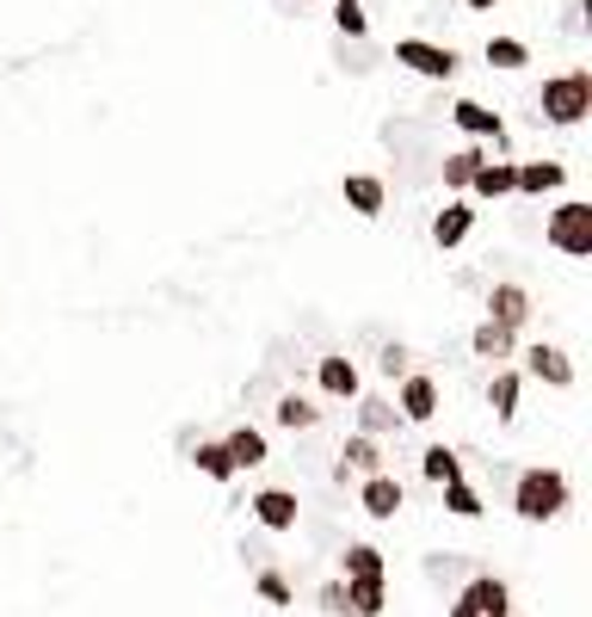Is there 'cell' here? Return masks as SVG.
<instances>
[{"label": "cell", "mask_w": 592, "mask_h": 617, "mask_svg": "<svg viewBox=\"0 0 592 617\" xmlns=\"http://www.w3.org/2000/svg\"><path fill=\"white\" fill-rule=\"evenodd\" d=\"M444 407V389L432 370H407V377H395V414H402V426H432Z\"/></svg>", "instance_id": "obj_4"}, {"label": "cell", "mask_w": 592, "mask_h": 617, "mask_svg": "<svg viewBox=\"0 0 592 617\" xmlns=\"http://www.w3.org/2000/svg\"><path fill=\"white\" fill-rule=\"evenodd\" d=\"M481 56H488V68L513 75V68H525V62H531V43H525V38H488V50H481Z\"/></svg>", "instance_id": "obj_29"}, {"label": "cell", "mask_w": 592, "mask_h": 617, "mask_svg": "<svg viewBox=\"0 0 592 617\" xmlns=\"http://www.w3.org/2000/svg\"><path fill=\"white\" fill-rule=\"evenodd\" d=\"M395 62L414 68L420 80H451L457 75V50H451V43H426V38H402L395 43Z\"/></svg>", "instance_id": "obj_9"}, {"label": "cell", "mask_w": 592, "mask_h": 617, "mask_svg": "<svg viewBox=\"0 0 592 617\" xmlns=\"http://www.w3.org/2000/svg\"><path fill=\"white\" fill-rule=\"evenodd\" d=\"M568 506H574V482L555 469V463H531V469H518V482H513V513H518L525 525H555Z\"/></svg>", "instance_id": "obj_1"}, {"label": "cell", "mask_w": 592, "mask_h": 617, "mask_svg": "<svg viewBox=\"0 0 592 617\" xmlns=\"http://www.w3.org/2000/svg\"><path fill=\"white\" fill-rule=\"evenodd\" d=\"M481 161H488L481 149H451V154H444V161H439L444 192H451V198H463V192H469V179H476V167H481Z\"/></svg>", "instance_id": "obj_25"}, {"label": "cell", "mask_w": 592, "mask_h": 617, "mask_svg": "<svg viewBox=\"0 0 592 617\" xmlns=\"http://www.w3.org/2000/svg\"><path fill=\"white\" fill-rule=\"evenodd\" d=\"M439 494H444V513H451V519H481V488L469 482V476H457V482H444Z\"/></svg>", "instance_id": "obj_28"}, {"label": "cell", "mask_w": 592, "mask_h": 617, "mask_svg": "<svg viewBox=\"0 0 592 617\" xmlns=\"http://www.w3.org/2000/svg\"><path fill=\"white\" fill-rule=\"evenodd\" d=\"M543 241L562 260H592V204L587 198H555L543 216Z\"/></svg>", "instance_id": "obj_3"}, {"label": "cell", "mask_w": 592, "mask_h": 617, "mask_svg": "<svg viewBox=\"0 0 592 617\" xmlns=\"http://www.w3.org/2000/svg\"><path fill=\"white\" fill-rule=\"evenodd\" d=\"M513 174H518V161H481L463 198L469 204H500V198H513Z\"/></svg>", "instance_id": "obj_20"}, {"label": "cell", "mask_w": 592, "mask_h": 617, "mask_svg": "<svg viewBox=\"0 0 592 617\" xmlns=\"http://www.w3.org/2000/svg\"><path fill=\"white\" fill-rule=\"evenodd\" d=\"M531 308H537V297H531V285H518V278H494L488 297H481V315L500 322V328H513V333H525Z\"/></svg>", "instance_id": "obj_7"}, {"label": "cell", "mask_w": 592, "mask_h": 617, "mask_svg": "<svg viewBox=\"0 0 592 617\" xmlns=\"http://www.w3.org/2000/svg\"><path fill=\"white\" fill-rule=\"evenodd\" d=\"M340 198H345V211L364 216V223H377V216L389 211V186H382L377 174H345L340 179Z\"/></svg>", "instance_id": "obj_17"}, {"label": "cell", "mask_w": 592, "mask_h": 617, "mask_svg": "<svg viewBox=\"0 0 592 617\" xmlns=\"http://www.w3.org/2000/svg\"><path fill=\"white\" fill-rule=\"evenodd\" d=\"M315 389H322V402H358L364 395V370L352 352H322L315 358Z\"/></svg>", "instance_id": "obj_8"}, {"label": "cell", "mask_w": 592, "mask_h": 617, "mask_svg": "<svg viewBox=\"0 0 592 617\" xmlns=\"http://www.w3.org/2000/svg\"><path fill=\"white\" fill-rule=\"evenodd\" d=\"M377 370L389 377V383H395V377H407V370H414V352H407L402 340H389V347L377 352Z\"/></svg>", "instance_id": "obj_31"}, {"label": "cell", "mask_w": 592, "mask_h": 617, "mask_svg": "<svg viewBox=\"0 0 592 617\" xmlns=\"http://www.w3.org/2000/svg\"><path fill=\"white\" fill-rule=\"evenodd\" d=\"M345 587V617H382L389 605V580H340Z\"/></svg>", "instance_id": "obj_23"}, {"label": "cell", "mask_w": 592, "mask_h": 617, "mask_svg": "<svg viewBox=\"0 0 592 617\" xmlns=\"http://www.w3.org/2000/svg\"><path fill=\"white\" fill-rule=\"evenodd\" d=\"M223 451H229L235 476H248V469H260V463L272 457V439H266V426L241 420V426H229V432H223Z\"/></svg>", "instance_id": "obj_15"}, {"label": "cell", "mask_w": 592, "mask_h": 617, "mask_svg": "<svg viewBox=\"0 0 592 617\" xmlns=\"http://www.w3.org/2000/svg\"><path fill=\"white\" fill-rule=\"evenodd\" d=\"M451 124H457L463 136H476V142H506V124H500V112H488L481 99H457V105H451Z\"/></svg>", "instance_id": "obj_21"}, {"label": "cell", "mask_w": 592, "mask_h": 617, "mask_svg": "<svg viewBox=\"0 0 592 617\" xmlns=\"http://www.w3.org/2000/svg\"><path fill=\"white\" fill-rule=\"evenodd\" d=\"M253 593L266 599V605H290V580L278 575V568H260V580H253Z\"/></svg>", "instance_id": "obj_32"}, {"label": "cell", "mask_w": 592, "mask_h": 617, "mask_svg": "<svg viewBox=\"0 0 592 617\" xmlns=\"http://www.w3.org/2000/svg\"><path fill=\"white\" fill-rule=\"evenodd\" d=\"M322 612L345 617V587H340V580H327V587H322Z\"/></svg>", "instance_id": "obj_33"}, {"label": "cell", "mask_w": 592, "mask_h": 617, "mask_svg": "<svg viewBox=\"0 0 592 617\" xmlns=\"http://www.w3.org/2000/svg\"><path fill=\"white\" fill-rule=\"evenodd\" d=\"M420 476H426L432 488L457 482V476H463V457L451 451V444H426V451H420Z\"/></svg>", "instance_id": "obj_27"}, {"label": "cell", "mask_w": 592, "mask_h": 617, "mask_svg": "<svg viewBox=\"0 0 592 617\" xmlns=\"http://www.w3.org/2000/svg\"><path fill=\"white\" fill-rule=\"evenodd\" d=\"M358 506H364V519H377L389 525L395 513L407 506V488L389 476V469H377V476H358Z\"/></svg>", "instance_id": "obj_11"}, {"label": "cell", "mask_w": 592, "mask_h": 617, "mask_svg": "<svg viewBox=\"0 0 592 617\" xmlns=\"http://www.w3.org/2000/svg\"><path fill=\"white\" fill-rule=\"evenodd\" d=\"M248 513L266 525V531L285 538V531H297V519H303V501H297V488H260L248 501Z\"/></svg>", "instance_id": "obj_12"}, {"label": "cell", "mask_w": 592, "mask_h": 617, "mask_svg": "<svg viewBox=\"0 0 592 617\" xmlns=\"http://www.w3.org/2000/svg\"><path fill=\"white\" fill-rule=\"evenodd\" d=\"M340 580H389V556L377 543H345L340 550Z\"/></svg>", "instance_id": "obj_22"}, {"label": "cell", "mask_w": 592, "mask_h": 617, "mask_svg": "<svg viewBox=\"0 0 592 617\" xmlns=\"http://www.w3.org/2000/svg\"><path fill=\"white\" fill-rule=\"evenodd\" d=\"M377 469H389V451H382V439H370V432H352V439L340 444L333 476H340V482H352V476H377Z\"/></svg>", "instance_id": "obj_14"}, {"label": "cell", "mask_w": 592, "mask_h": 617, "mask_svg": "<svg viewBox=\"0 0 592 617\" xmlns=\"http://www.w3.org/2000/svg\"><path fill=\"white\" fill-rule=\"evenodd\" d=\"M518 358H525V377H537V383L543 389H574V377H580V370H574V352L562 347V340H531V347H518Z\"/></svg>", "instance_id": "obj_6"}, {"label": "cell", "mask_w": 592, "mask_h": 617, "mask_svg": "<svg viewBox=\"0 0 592 617\" xmlns=\"http://www.w3.org/2000/svg\"><path fill=\"white\" fill-rule=\"evenodd\" d=\"M518 347H525V333L500 328V322H488V315H481L476 328H469V352H476L481 365H513Z\"/></svg>", "instance_id": "obj_13"}, {"label": "cell", "mask_w": 592, "mask_h": 617, "mask_svg": "<svg viewBox=\"0 0 592 617\" xmlns=\"http://www.w3.org/2000/svg\"><path fill=\"white\" fill-rule=\"evenodd\" d=\"M476 204H469V198H444V211H432V248L439 253H457L463 241H469V235H476Z\"/></svg>", "instance_id": "obj_10"}, {"label": "cell", "mask_w": 592, "mask_h": 617, "mask_svg": "<svg viewBox=\"0 0 592 617\" xmlns=\"http://www.w3.org/2000/svg\"><path fill=\"white\" fill-rule=\"evenodd\" d=\"M463 7H469V13H488V7H500V0H463Z\"/></svg>", "instance_id": "obj_34"}, {"label": "cell", "mask_w": 592, "mask_h": 617, "mask_svg": "<svg viewBox=\"0 0 592 617\" xmlns=\"http://www.w3.org/2000/svg\"><path fill=\"white\" fill-rule=\"evenodd\" d=\"M272 426H278V432H315V426H322V407H315V395H303V389H285V395L272 402Z\"/></svg>", "instance_id": "obj_19"}, {"label": "cell", "mask_w": 592, "mask_h": 617, "mask_svg": "<svg viewBox=\"0 0 592 617\" xmlns=\"http://www.w3.org/2000/svg\"><path fill=\"white\" fill-rule=\"evenodd\" d=\"M327 7H333V25H340L345 38H364V32H370V13H364L358 0H327Z\"/></svg>", "instance_id": "obj_30"}, {"label": "cell", "mask_w": 592, "mask_h": 617, "mask_svg": "<svg viewBox=\"0 0 592 617\" xmlns=\"http://www.w3.org/2000/svg\"><path fill=\"white\" fill-rule=\"evenodd\" d=\"M191 469L204 476V482H235V463H229V451H223V439H198L191 444Z\"/></svg>", "instance_id": "obj_24"}, {"label": "cell", "mask_w": 592, "mask_h": 617, "mask_svg": "<svg viewBox=\"0 0 592 617\" xmlns=\"http://www.w3.org/2000/svg\"><path fill=\"white\" fill-rule=\"evenodd\" d=\"M518 402H525V370L518 365H494V377H488V407H494L500 426L518 420Z\"/></svg>", "instance_id": "obj_18"}, {"label": "cell", "mask_w": 592, "mask_h": 617, "mask_svg": "<svg viewBox=\"0 0 592 617\" xmlns=\"http://www.w3.org/2000/svg\"><path fill=\"white\" fill-rule=\"evenodd\" d=\"M568 186V161H518L513 198H555Z\"/></svg>", "instance_id": "obj_16"}, {"label": "cell", "mask_w": 592, "mask_h": 617, "mask_svg": "<svg viewBox=\"0 0 592 617\" xmlns=\"http://www.w3.org/2000/svg\"><path fill=\"white\" fill-rule=\"evenodd\" d=\"M537 117L555 130H580L592 117V68H562L537 87Z\"/></svg>", "instance_id": "obj_2"}, {"label": "cell", "mask_w": 592, "mask_h": 617, "mask_svg": "<svg viewBox=\"0 0 592 617\" xmlns=\"http://www.w3.org/2000/svg\"><path fill=\"white\" fill-rule=\"evenodd\" d=\"M444 617H513V587H506L500 575L463 580V593L451 599V612Z\"/></svg>", "instance_id": "obj_5"}, {"label": "cell", "mask_w": 592, "mask_h": 617, "mask_svg": "<svg viewBox=\"0 0 592 617\" xmlns=\"http://www.w3.org/2000/svg\"><path fill=\"white\" fill-rule=\"evenodd\" d=\"M358 432H370V439H382V432H402V414H395V402H382V395H358Z\"/></svg>", "instance_id": "obj_26"}]
</instances>
